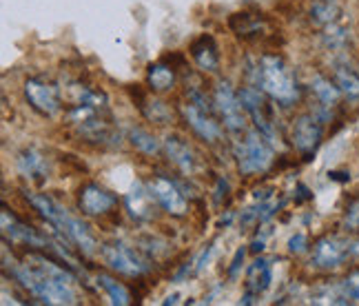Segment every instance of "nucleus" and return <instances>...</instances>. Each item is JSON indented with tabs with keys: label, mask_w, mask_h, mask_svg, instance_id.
<instances>
[{
	"label": "nucleus",
	"mask_w": 359,
	"mask_h": 306,
	"mask_svg": "<svg viewBox=\"0 0 359 306\" xmlns=\"http://www.w3.org/2000/svg\"><path fill=\"white\" fill-rule=\"evenodd\" d=\"M69 124L76 129L80 138L93 145H107L116 140L114 116L109 109L104 91H95L89 87H78V95L67 111Z\"/></svg>",
	"instance_id": "1"
},
{
	"label": "nucleus",
	"mask_w": 359,
	"mask_h": 306,
	"mask_svg": "<svg viewBox=\"0 0 359 306\" xmlns=\"http://www.w3.org/2000/svg\"><path fill=\"white\" fill-rule=\"evenodd\" d=\"M255 82L271 100L282 107H293L302 95L293 69L278 55H262L257 62Z\"/></svg>",
	"instance_id": "2"
},
{
	"label": "nucleus",
	"mask_w": 359,
	"mask_h": 306,
	"mask_svg": "<svg viewBox=\"0 0 359 306\" xmlns=\"http://www.w3.org/2000/svg\"><path fill=\"white\" fill-rule=\"evenodd\" d=\"M11 275L16 277V282H20L22 288L29 291V293L43 304H76L78 302L72 288V282L38 269L29 262L11 267Z\"/></svg>",
	"instance_id": "3"
},
{
	"label": "nucleus",
	"mask_w": 359,
	"mask_h": 306,
	"mask_svg": "<svg viewBox=\"0 0 359 306\" xmlns=\"http://www.w3.org/2000/svg\"><path fill=\"white\" fill-rule=\"evenodd\" d=\"M233 156L238 160V169L242 175H259L273 164V145L259 133L251 129L244 133V140L233 142Z\"/></svg>",
	"instance_id": "4"
},
{
	"label": "nucleus",
	"mask_w": 359,
	"mask_h": 306,
	"mask_svg": "<svg viewBox=\"0 0 359 306\" xmlns=\"http://www.w3.org/2000/svg\"><path fill=\"white\" fill-rule=\"evenodd\" d=\"M0 225H3V238L5 242L11 244H25V246H36V248H51V251L60 253L72 267H76V260L69 255V248L53 244L47 235H40L34 227H29L27 222H22L20 218H16L7 206H3V213H0Z\"/></svg>",
	"instance_id": "5"
},
{
	"label": "nucleus",
	"mask_w": 359,
	"mask_h": 306,
	"mask_svg": "<svg viewBox=\"0 0 359 306\" xmlns=\"http://www.w3.org/2000/svg\"><path fill=\"white\" fill-rule=\"evenodd\" d=\"M100 255L104 260V264L111 271L127 275V277H142L144 273L151 271V264L144 255H140L135 248L122 244V242H114V244H104L100 248Z\"/></svg>",
	"instance_id": "6"
},
{
	"label": "nucleus",
	"mask_w": 359,
	"mask_h": 306,
	"mask_svg": "<svg viewBox=\"0 0 359 306\" xmlns=\"http://www.w3.org/2000/svg\"><path fill=\"white\" fill-rule=\"evenodd\" d=\"M147 189L151 193V198L158 202L160 208H164L167 213L182 218L189 211V202H187V193L180 182H173L167 175H154L147 182Z\"/></svg>",
	"instance_id": "7"
},
{
	"label": "nucleus",
	"mask_w": 359,
	"mask_h": 306,
	"mask_svg": "<svg viewBox=\"0 0 359 306\" xmlns=\"http://www.w3.org/2000/svg\"><path fill=\"white\" fill-rule=\"evenodd\" d=\"M22 91L29 107L38 111L43 118H53L60 114L62 100H60V91L56 85H51V82L40 80V78H27Z\"/></svg>",
	"instance_id": "8"
},
{
	"label": "nucleus",
	"mask_w": 359,
	"mask_h": 306,
	"mask_svg": "<svg viewBox=\"0 0 359 306\" xmlns=\"http://www.w3.org/2000/svg\"><path fill=\"white\" fill-rule=\"evenodd\" d=\"M213 100H215V109L219 118L224 120V127L231 131V133H240L244 131L246 127V111L242 107V100H240V93L233 91V87L229 85L226 80L217 82L215 87V93H213Z\"/></svg>",
	"instance_id": "9"
},
{
	"label": "nucleus",
	"mask_w": 359,
	"mask_h": 306,
	"mask_svg": "<svg viewBox=\"0 0 359 306\" xmlns=\"http://www.w3.org/2000/svg\"><path fill=\"white\" fill-rule=\"evenodd\" d=\"M322 138H324V129H322L320 120H317L315 116H299L295 120L293 145H295V149L302 153V156L311 158L313 153L320 149Z\"/></svg>",
	"instance_id": "10"
},
{
	"label": "nucleus",
	"mask_w": 359,
	"mask_h": 306,
	"mask_svg": "<svg viewBox=\"0 0 359 306\" xmlns=\"http://www.w3.org/2000/svg\"><path fill=\"white\" fill-rule=\"evenodd\" d=\"M180 111H182V116H184L189 127L196 131L204 142L213 145L217 140H222V129H219V124L215 122V118L209 114V111L196 107L193 102L182 105V107H180Z\"/></svg>",
	"instance_id": "11"
},
{
	"label": "nucleus",
	"mask_w": 359,
	"mask_h": 306,
	"mask_svg": "<svg viewBox=\"0 0 359 306\" xmlns=\"http://www.w3.org/2000/svg\"><path fill=\"white\" fill-rule=\"evenodd\" d=\"M118 204V198L114 196L111 191H107L104 187L89 182L80 189V196H78V206L80 211L85 215H102L109 213L111 208Z\"/></svg>",
	"instance_id": "12"
},
{
	"label": "nucleus",
	"mask_w": 359,
	"mask_h": 306,
	"mask_svg": "<svg viewBox=\"0 0 359 306\" xmlns=\"http://www.w3.org/2000/svg\"><path fill=\"white\" fill-rule=\"evenodd\" d=\"M273 280V262L269 258H257L246 273V293L242 304H253L257 295H262L271 286Z\"/></svg>",
	"instance_id": "13"
},
{
	"label": "nucleus",
	"mask_w": 359,
	"mask_h": 306,
	"mask_svg": "<svg viewBox=\"0 0 359 306\" xmlns=\"http://www.w3.org/2000/svg\"><path fill=\"white\" fill-rule=\"evenodd\" d=\"M346 255H348V246L339 238L326 235V238L317 240V244L313 248V264L320 269H335L346 260Z\"/></svg>",
	"instance_id": "14"
},
{
	"label": "nucleus",
	"mask_w": 359,
	"mask_h": 306,
	"mask_svg": "<svg viewBox=\"0 0 359 306\" xmlns=\"http://www.w3.org/2000/svg\"><path fill=\"white\" fill-rule=\"evenodd\" d=\"M156 200L151 198V193L147 189V185H140L137 182L127 196H124V206H127V211L133 220L137 222H149L154 220L156 215Z\"/></svg>",
	"instance_id": "15"
},
{
	"label": "nucleus",
	"mask_w": 359,
	"mask_h": 306,
	"mask_svg": "<svg viewBox=\"0 0 359 306\" xmlns=\"http://www.w3.org/2000/svg\"><path fill=\"white\" fill-rule=\"evenodd\" d=\"M16 166H18L20 175L27 180H45V178H49V171H51L49 158L40 149H34V147L22 149L18 153Z\"/></svg>",
	"instance_id": "16"
},
{
	"label": "nucleus",
	"mask_w": 359,
	"mask_h": 306,
	"mask_svg": "<svg viewBox=\"0 0 359 306\" xmlns=\"http://www.w3.org/2000/svg\"><path fill=\"white\" fill-rule=\"evenodd\" d=\"M164 153H167L169 160L184 175H191L193 171H196V156H193V149L180 135H167V138H164Z\"/></svg>",
	"instance_id": "17"
},
{
	"label": "nucleus",
	"mask_w": 359,
	"mask_h": 306,
	"mask_svg": "<svg viewBox=\"0 0 359 306\" xmlns=\"http://www.w3.org/2000/svg\"><path fill=\"white\" fill-rule=\"evenodd\" d=\"M191 55L193 60L198 62L200 69L204 72H217L219 69V53H217V45L211 36H200L196 43L191 45Z\"/></svg>",
	"instance_id": "18"
},
{
	"label": "nucleus",
	"mask_w": 359,
	"mask_h": 306,
	"mask_svg": "<svg viewBox=\"0 0 359 306\" xmlns=\"http://www.w3.org/2000/svg\"><path fill=\"white\" fill-rule=\"evenodd\" d=\"M95 284L104 291V293L109 295V300H111V304H116V306H129L133 302L129 288L124 286L122 282H118L116 277H111V275L98 273V275H95Z\"/></svg>",
	"instance_id": "19"
},
{
	"label": "nucleus",
	"mask_w": 359,
	"mask_h": 306,
	"mask_svg": "<svg viewBox=\"0 0 359 306\" xmlns=\"http://www.w3.org/2000/svg\"><path fill=\"white\" fill-rule=\"evenodd\" d=\"M147 82H149V89H154L158 93L173 89V85H175V72H173V67L164 65V62L151 65L149 72H147Z\"/></svg>",
	"instance_id": "20"
},
{
	"label": "nucleus",
	"mask_w": 359,
	"mask_h": 306,
	"mask_svg": "<svg viewBox=\"0 0 359 306\" xmlns=\"http://www.w3.org/2000/svg\"><path fill=\"white\" fill-rule=\"evenodd\" d=\"M311 89L317 95V100L322 102V107H326V109L337 105V100H339V87H337V82H330L324 76H315L311 80Z\"/></svg>",
	"instance_id": "21"
},
{
	"label": "nucleus",
	"mask_w": 359,
	"mask_h": 306,
	"mask_svg": "<svg viewBox=\"0 0 359 306\" xmlns=\"http://www.w3.org/2000/svg\"><path fill=\"white\" fill-rule=\"evenodd\" d=\"M339 16V5L335 0H315L311 7V20L317 27H328L333 25Z\"/></svg>",
	"instance_id": "22"
},
{
	"label": "nucleus",
	"mask_w": 359,
	"mask_h": 306,
	"mask_svg": "<svg viewBox=\"0 0 359 306\" xmlns=\"http://www.w3.org/2000/svg\"><path fill=\"white\" fill-rule=\"evenodd\" d=\"M335 82L339 91L351 100H359V74L351 67H337L335 69Z\"/></svg>",
	"instance_id": "23"
},
{
	"label": "nucleus",
	"mask_w": 359,
	"mask_h": 306,
	"mask_svg": "<svg viewBox=\"0 0 359 306\" xmlns=\"http://www.w3.org/2000/svg\"><path fill=\"white\" fill-rule=\"evenodd\" d=\"M129 140L137 151H142L144 156H156V153L160 151V142L149 131H144L140 127L129 129Z\"/></svg>",
	"instance_id": "24"
},
{
	"label": "nucleus",
	"mask_w": 359,
	"mask_h": 306,
	"mask_svg": "<svg viewBox=\"0 0 359 306\" xmlns=\"http://www.w3.org/2000/svg\"><path fill=\"white\" fill-rule=\"evenodd\" d=\"M231 29L236 32L238 36H246V34L259 32L262 22H259V18L248 16V13H236V16L231 18Z\"/></svg>",
	"instance_id": "25"
},
{
	"label": "nucleus",
	"mask_w": 359,
	"mask_h": 306,
	"mask_svg": "<svg viewBox=\"0 0 359 306\" xmlns=\"http://www.w3.org/2000/svg\"><path fill=\"white\" fill-rule=\"evenodd\" d=\"M140 109H142V114H144L147 118H151V120H154V122H160V124L169 122V116H171V111H169V107L164 105L162 100L144 102V105H140Z\"/></svg>",
	"instance_id": "26"
},
{
	"label": "nucleus",
	"mask_w": 359,
	"mask_h": 306,
	"mask_svg": "<svg viewBox=\"0 0 359 306\" xmlns=\"http://www.w3.org/2000/svg\"><path fill=\"white\" fill-rule=\"evenodd\" d=\"M346 40H348V29L346 27H339V25H328V29L324 34V43L330 47V49H339L346 45Z\"/></svg>",
	"instance_id": "27"
},
{
	"label": "nucleus",
	"mask_w": 359,
	"mask_h": 306,
	"mask_svg": "<svg viewBox=\"0 0 359 306\" xmlns=\"http://www.w3.org/2000/svg\"><path fill=\"white\" fill-rule=\"evenodd\" d=\"M341 293L346 295L348 300H357L359 302V271H355V273H351L346 280L341 282Z\"/></svg>",
	"instance_id": "28"
},
{
	"label": "nucleus",
	"mask_w": 359,
	"mask_h": 306,
	"mask_svg": "<svg viewBox=\"0 0 359 306\" xmlns=\"http://www.w3.org/2000/svg\"><path fill=\"white\" fill-rule=\"evenodd\" d=\"M288 251L291 253H304L306 251V235L295 233L291 240H288Z\"/></svg>",
	"instance_id": "29"
},
{
	"label": "nucleus",
	"mask_w": 359,
	"mask_h": 306,
	"mask_svg": "<svg viewBox=\"0 0 359 306\" xmlns=\"http://www.w3.org/2000/svg\"><path fill=\"white\" fill-rule=\"evenodd\" d=\"M244 255H246V248H238V253H236V258H233V262H231V269H229V275L231 277H236L238 275V271H240V267H242V260H244Z\"/></svg>",
	"instance_id": "30"
},
{
	"label": "nucleus",
	"mask_w": 359,
	"mask_h": 306,
	"mask_svg": "<svg viewBox=\"0 0 359 306\" xmlns=\"http://www.w3.org/2000/svg\"><path fill=\"white\" fill-rule=\"evenodd\" d=\"M348 225L351 227H357L359 225V202H355L351 206V213H348Z\"/></svg>",
	"instance_id": "31"
},
{
	"label": "nucleus",
	"mask_w": 359,
	"mask_h": 306,
	"mask_svg": "<svg viewBox=\"0 0 359 306\" xmlns=\"http://www.w3.org/2000/svg\"><path fill=\"white\" fill-rule=\"evenodd\" d=\"M262 248H264V240H255L253 246H251V251H253V253H259Z\"/></svg>",
	"instance_id": "32"
},
{
	"label": "nucleus",
	"mask_w": 359,
	"mask_h": 306,
	"mask_svg": "<svg viewBox=\"0 0 359 306\" xmlns=\"http://www.w3.org/2000/svg\"><path fill=\"white\" fill-rule=\"evenodd\" d=\"M330 178H333V180H341V182H346V180L351 178L348 173H330Z\"/></svg>",
	"instance_id": "33"
},
{
	"label": "nucleus",
	"mask_w": 359,
	"mask_h": 306,
	"mask_svg": "<svg viewBox=\"0 0 359 306\" xmlns=\"http://www.w3.org/2000/svg\"><path fill=\"white\" fill-rule=\"evenodd\" d=\"M180 302V295L177 293H173V295H169L167 300H164V304H177Z\"/></svg>",
	"instance_id": "34"
},
{
	"label": "nucleus",
	"mask_w": 359,
	"mask_h": 306,
	"mask_svg": "<svg viewBox=\"0 0 359 306\" xmlns=\"http://www.w3.org/2000/svg\"><path fill=\"white\" fill-rule=\"evenodd\" d=\"M351 251H353L355 255H359V240H357V242H355V244L351 246Z\"/></svg>",
	"instance_id": "35"
}]
</instances>
